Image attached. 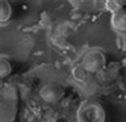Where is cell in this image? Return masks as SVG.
Returning <instances> with one entry per match:
<instances>
[{
    "instance_id": "6da1fadb",
    "label": "cell",
    "mask_w": 126,
    "mask_h": 122,
    "mask_svg": "<svg viewBox=\"0 0 126 122\" xmlns=\"http://www.w3.org/2000/svg\"><path fill=\"white\" fill-rule=\"evenodd\" d=\"M18 92L16 87L8 85L1 90V122H14L17 112Z\"/></svg>"
},
{
    "instance_id": "7a4b0ae2",
    "label": "cell",
    "mask_w": 126,
    "mask_h": 122,
    "mask_svg": "<svg viewBox=\"0 0 126 122\" xmlns=\"http://www.w3.org/2000/svg\"><path fill=\"white\" fill-rule=\"evenodd\" d=\"M76 118L77 122H106V111L97 101L86 100L78 108Z\"/></svg>"
},
{
    "instance_id": "3957f363",
    "label": "cell",
    "mask_w": 126,
    "mask_h": 122,
    "mask_svg": "<svg viewBox=\"0 0 126 122\" xmlns=\"http://www.w3.org/2000/svg\"><path fill=\"white\" fill-rule=\"evenodd\" d=\"M106 65V56L99 49H91L82 58V68L89 73H98Z\"/></svg>"
},
{
    "instance_id": "277c9868",
    "label": "cell",
    "mask_w": 126,
    "mask_h": 122,
    "mask_svg": "<svg viewBox=\"0 0 126 122\" xmlns=\"http://www.w3.org/2000/svg\"><path fill=\"white\" fill-rule=\"evenodd\" d=\"M39 94L40 98L47 104H56L65 95V90L57 83H48L41 88Z\"/></svg>"
},
{
    "instance_id": "5b68a950",
    "label": "cell",
    "mask_w": 126,
    "mask_h": 122,
    "mask_svg": "<svg viewBox=\"0 0 126 122\" xmlns=\"http://www.w3.org/2000/svg\"><path fill=\"white\" fill-rule=\"evenodd\" d=\"M111 27L116 32H126V12L124 10L118 11L111 15Z\"/></svg>"
},
{
    "instance_id": "8992f818",
    "label": "cell",
    "mask_w": 126,
    "mask_h": 122,
    "mask_svg": "<svg viewBox=\"0 0 126 122\" xmlns=\"http://www.w3.org/2000/svg\"><path fill=\"white\" fill-rule=\"evenodd\" d=\"M12 16V7L7 0L0 1V21L7 23Z\"/></svg>"
},
{
    "instance_id": "52a82bcc",
    "label": "cell",
    "mask_w": 126,
    "mask_h": 122,
    "mask_svg": "<svg viewBox=\"0 0 126 122\" xmlns=\"http://www.w3.org/2000/svg\"><path fill=\"white\" fill-rule=\"evenodd\" d=\"M12 72V65L8 59L1 57L0 59V77L5 78L11 74Z\"/></svg>"
},
{
    "instance_id": "ba28073f",
    "label": "cell",
    "mask_w": 126,
    "mask_h": 122,
    "mask_svg": "<svg viewBox=\"0 0 126 122\" xmlns=\"http://www.w3.org/2000/svg\"><path fill=\"white\" fill-rule=\"evenodd\" d=\"M126 3L125 1H119V0H110V1L106 2V9L110 11L111 13H115L118 11L123 10V7Z\"/></svg>"
}]
</instances>
